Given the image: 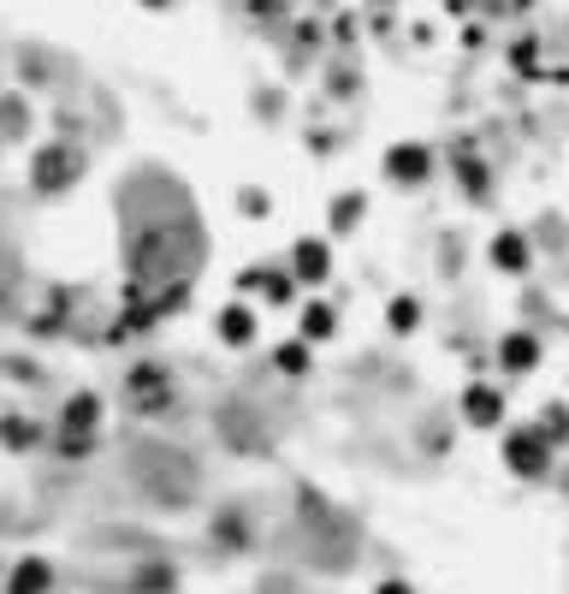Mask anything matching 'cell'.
Segmentation results:
<instances>
[{"instance_id": "obj_1", "label": "cell", "mask_w": 569, "mask_h": 594, "mask_svg": "<svg viewBox=\"0 0 569 594\" xmlns=\"http://www.w3.org/2000/svg\"><path fill=\"white\" fill-rule=\"evenodd\" d=\"M504 458H510V470H516V475H546V470H551L546 434H510V440H504Z\"/></svg>"}, {"instance_id": "obj_2", "label": "cell", "mask_w": 569, "mask_h": 594, "mask_svg": "<svg viewBox=\"0 0 569 594\" xmlns=\"http://www.w3.org/2000/svg\"><path fill=\"white\" fill-rule=\"evenodd\" d=\"M386 172L398 184H421V179H433V155L421 149V143H398V149L386 155Z\"/></svg>"}, {"instance_id": "obj_3", "label": "cell", "mask_w": 569, "mask_h": 594, "mask_svg": "<svg viewBox=\"0 0 569 594\" xmlns=\"http://www.w3.org/2000/svg\"><path fill=\"white\" fill-rule=\"evenodd\" d=\"M291 273H297L303 285H320V280L332 273V250H327L320 238H303L297 250H291Z\"/></svg>"}, {"instance_id": "obj_4", "label": "cell", "mask_w": 569, "mask_h": 594, "mask_svg": "<svg viewBox=\"0 0 569 594\" xmlns=\"http://www.w3.org/2000/svg\"><path fill=\"white\" fill-rule=\"evenodd\" d=\"M487 256H492V268H504V273H528L534 268V250H528L522 232H499V238L487 244Z\"/></svg>"}, {"instance_id": "obj_5", "label": "cell", "mask_w": 569, "mask_h": 594, "mask_svg": "<svg viewBox=\"0 0 569 594\" xmlns=\"http://www.w3.org/2000/svg\"><path fill=\"white\" fill-rule=\"evenodd\" d=\"M463 416H469L475 428H499V423H504L499 386H469V393H463Z\"/></svg>"}, {"instance_id": "obj_6", "label": "cell", "mask_w": 569, "mask_h": 594, "mask_svg": "<svg viewBox=\"0 0 569 594\" xmlns=\"http://www.w3.org/2000/svg\"><path fill=\"white\" fill-rule=\"evenodd\" d=\"M534 363H539V339H534V333H504V339H499V369L528 374Z\"/></svg>"}, {"instance_id": "obj_7", "label": "cell", "mask_w": 569, "mask_h": 594, "mask_svg": "<svg viewBox=\"0 0 569 594\" xmlns=\"http://www.w3.org/2000/svg\"><path fill=\"white\" fill-rule=\"evenodd\" d=\"M250 333H255L250 303H231V310L220 315V339H226V345H250Z\"/></svg>"}, {"instance_id": "obj_8", "label": "cell", "mask_w": 569, "mask_h": 594, "mask_svg": "<svg viewBox=\"0 0 569 594\" xmlns=\"http://www.w3.org/2000/svg\"><path fill=\"white\" fill-rule=\"evenodd\" d=\"M48 589V564L31 559V564H19V576H12V594H42Z\"/></svg>"}, {"instance_id": "obj_9", "label": "cell", "mask_w": 569, "mask_h": 594, "mask_svg": "<svg viewBox=\"0 0 569 594\" xmlns=\"http://www.w3.org/2000/svg\"><path fill=\"white\" fill-rule=\"evenodd\" d=\"M327 333H332V310H327V303H309V310H303V339H327Z\"/></svg>"}, {"instance_id": "obj_10", "label": "cell", "mask_w": 569, "mask_h": 594, "mask_svg": "<svg viewBox=\"0 0 569 594\" xmlns=\"http://www.w3.org/2000/svg\"><path fill=\"white\" fill-rule=\"evenodd\" d=\"M386 322H391V333H410V327L421 322V303H416V298H391Z\"/></svg>"}, {"instance_id": "obj_11", "label": "cell", "mask_w": 569, "mask_h": 594, "mask_svg": "<svg viewBox=\"0 0 569 594\" xmlns=\"http://www.w3.org/2000/svg\"><path fill=\"white\" fill-rule=\"evenodd\" d=\"M362 209H368V202H362V197H339V202H332V226H362Z\"/></svg>"}, {"instance_id": "obj_12", "label": "cell", "mask_w": 569, "mask_h": 594, "mask_svg": "<svg viewBox=\"0 0 569 594\" xmlns=\"http://www.w3.org/2000/svg\"><path fill=\"white\" fill-rule=\"evenodd\" d=\"M95 416H101V404H95L90 393H83L78 404H66V428H90V423H95Z\"/></svg>"}, {"instance_id": "obj_13", "label": "cell", "mask_w": 569, "mask_h": 594, "mask_svg": "<svg viewBox=\"0 0 569 594\" xmlns=\"http://www.w3.org/2000/svg\"><path fill=\"white\" fill-rule=\"evenodd\" d=\"M280 369H291V374H297V369H309V345H280Z\"/></svg>"}, {"instance_id": "obj_14", "label": "cell", "mask_w": 569, "mask_h": 594, "mask_svg": "<svg viewBox=\"0 0 569 594\" xmlns=\"http://www.w3.org/2000/svg\"><path fill=\"white\" fill-rule=\"evenodd\" d=\"M243 214H250V221H268V214H273V197H268V191H243Z\"/></svg>"}, {"instance_id": "obj_15", "label": "cell", "mask_w": 569, "mask_h": 594, "mask_svg": "<svg viewBox=\"0 0 569 594\" xmlns=\"http://www.w3.org/2000/svg\"><path fill=\"white\" fill-rule=\"evenodd\" d=\"M379 594H410V583H379Z\"/></svg>"}]
</instances>
